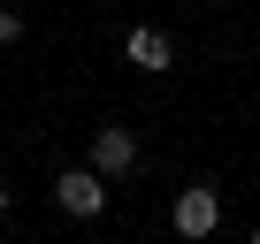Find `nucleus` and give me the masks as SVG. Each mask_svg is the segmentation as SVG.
<instances>
[{
	"mask_svg": "<svg viewBox=\"0 0 260 244\" xmlns=\"http://www.w3.org/2000/svg\"><path fill=\"white\" fill-rule=\"evenodd\" d=\"M169 221H176V244H207V236L222 229V191H214V183H184Z\"/></svg>",
	"mask_w": 260,
	"mask_h": 244,
	"instance_id": "obj_1",
	"label": "nucleus"
},
{
	"mask_svg": "<svg viewBox=\"0 0 260 244\" xmlns=\"http://www.w3.org/2000/svg\"><path fill=\"white\" fill-rule=\"evenodd\" d=\"M138 160H146V153H138V130H122V122H100V130H92V160H84L92 176H107V183H115V176L138 168Z\"/></svg>",
	"mask_w": 260,
	"mask_h": 244,
	"instance_id": "obj_2",
	"label": "nucleus"
},
{
	"mask_svg": "<svg viewBox=\"0 0 260 244\" xmlns=\"http://www.w3.org/2000/svg\"><path fill=\"white\" fill-rule=\"evenodd\" d=\"M54 206H61V214H77V221H100V214H107V176H92V168L54 176Z\"/></svg>",
	"mask_w": 260,
	"mask_h": 244,
	"instance_id": "obj_3",
	"label": "nucleus"
},
{
	"mask_svg": "<svg viewBox=\"0 0 260 244\" xmlns=\"http://www.w3.org/2000/svg\"><path fill=\"white\" fill-rule=\"evenodd\" d=\"M122 54H130V69H146V76H161V69H176V46H169V31H153V23H138L122 38Z\"/></svg>",
	"mask_w": 260,
	"mask_h": 244,
	"instance_id": "obj_4",
	"label": "nucleus"
},
{
	"mask_svg": "<svg viewBox=\"0 0 260 244\" xmlns=\"http://www.w3.org/2000/svg\"><path fill=\"white\" fill-rule=\"evenodd\" d=\"M16 38H23V16H16V8H0V46H16Z\"/></svg>",
	"mask_w": 260,
	"mask_h": 244,
	"instance_id": "obj_5",
	"label": "nucleus"
},
{
	"mask_svg": "<svg viewBox=\"0 0 260 244\" xmlns=\"http://www.w3.org/2000/svg\"><path fill=\"white\" fill-rule=\"evenodd\" d=\"M0 214H8V183H0Z\"/></svg>",
	"mask_w": 260,
	"mask_h": 244,
	"instance_id": "obj_6",
	"label": "nucleus"
},
{
	"mask_svg": "<svg viewBox=\"0 0 260 244\" xmlns=\"http://www.w3.org/2000/svg\"><path fill=\"white\" fill-rule=\"evenodd\" d=\"M252 244H260V229H252Z\"/></svg>",
	"mask_w": 260,
	"mask_h": 244,
	"instance_id": "obj_7",
	"label": "nucleus"
}]
</instances>
